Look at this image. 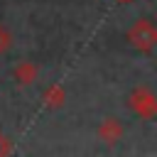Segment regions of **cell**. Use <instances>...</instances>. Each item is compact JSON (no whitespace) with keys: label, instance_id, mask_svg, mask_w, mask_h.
<instances>
[{"label":"cell","instance_id":"cell-1","mask_svg":"<svg viewBox=\"0 0 157 157\" xmlns=\"http://www.w3.org/2000/svg\"><path fill=\"white\" fill-rule=\"evenodd\" d=\"M130 39L137 49H150L155 42H157V29L147 22V20H140L132 29H130Z\"/></svg>","mask_w":157,"mask_h":157},{"label":"cell","instance_id":"cell-2","mask_svg":"<svg viewBox=\"0 0 157 157\" xmlns=\"http://www.w3.org/2000/svg\"><path fill=\"white\" fill-rule=\"evenodd\" d=\"M145 105H150V108L157 110V101H152V96H150L147 91H137V93L132 96V108H135L137 113L145 115Z\"/></svg>","mask_w":157,"mask_h":157},{"label":"cell","instance_id":"cell-3","mask_svg":"<svg viewBox=\"0 0 157 157\" xmlns=\"http://www.w3.org/2000/svg\"><path fill=\"white\" fill-rule=\"evenodd\" d=\"M61 98H64V91H61L59 86H52V88L44 93V101H47V105H61Z\"/></svg>","mask_w":157,"mask_h":157},{"label":"cell","instance_id":"cell-4","mask_svg":"<svg viewBox=\"0 0 157 157\" xmlns=\"http://www.w3.org/2000/svg\"><path fill=\"white\" fill-rule=\"evenodd\" d=\"M101 135L105 137V142H113V140H118V137H120V125L105 123V125L101 128Z\"/></svg>","mask_w":157,"mask_h":157},{"label":"cell","instance_id":"cell-5","mask_svg":"<svg viewBox=\"0 0 157 157\" xmlns=\"http://www.w3.org/2000/svg\"><path fill=\"white\" fill-rule=\"evenodd\" d=\"M15 74H17V78H20L22 83H32V78H34V66H32V64H22Z\"/></svg>","mask_w":157,"mask_h":157},{"label":"cell","instance_id":"cell-6","mask_svg":"<svg viewBox=\"0 0 157 157\" xmlns=\"http://www.w3.org/2000/svg\"><path fill=\"white\" fill-rule=\"evenodd\" d=\"M7 47H10V34L5 27H0V52H5Z\"/></svg>","mask_w":157,"mask_h":157}]
</instances>
